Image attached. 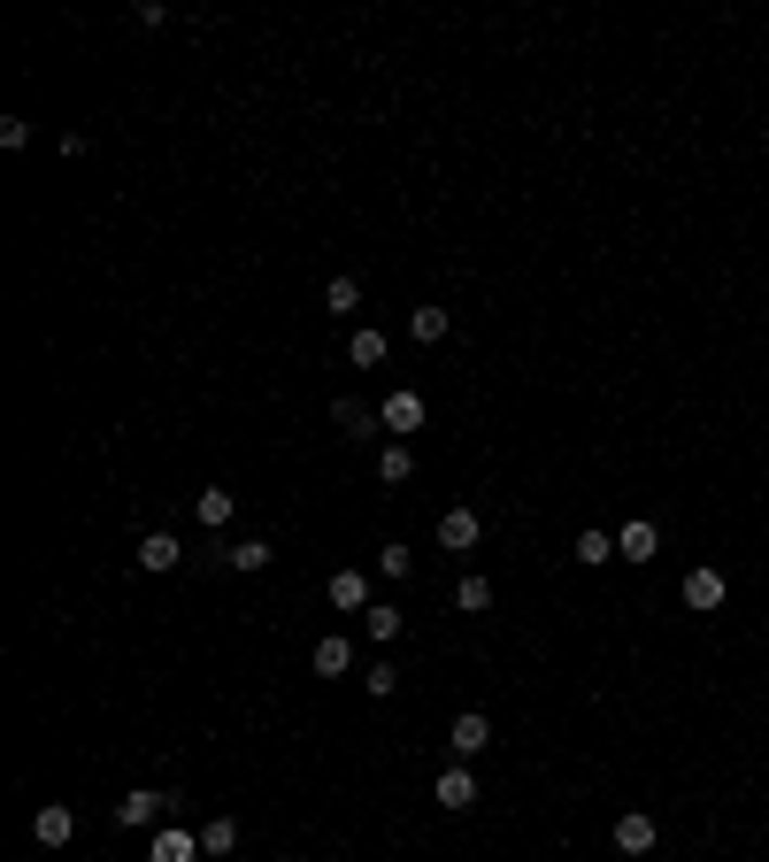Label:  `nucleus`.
I'll return each mask as SVG.
<instances>
[{
    "label": "nucleus",
    "instance_id": "1",
    "mask_svg": "<svg viewBox=\"0 0 769 862\" xmlns=\"http://www.w3.org/2000/svg\"><path fill=\"white\" fill-rule=\"evenodd\" d=\"M331 609H347V617H370L377 609V570H331Z\"/></svg>",
    "mask_w": 769,
    "mask_h": 862
},
{
    "label": "nucleus",
    "instance_id": "2",
    "mask_svg": "<svg viewBox=\"0 0 769 862\" xmlns=\"http://www.w3.org/2000/svg\"><path fill=\"white\" fill-rule=\"evenodd\" d=\"M169 809H178V794H162V786H131V794L116 801V824H131V832H146V824H162Z\"/></svg>",
    "mask_w": 769,
    "mask_h": 862
},
{
    "label": "nucleus",
    "instance_id": "3",
    "mask_svg": "<svg viewBox=\"0 0 769 862\" xmlns=\"http://www.w3.org/2000/svg\"><path fill=\"white\" fill-rule=\"evenodd\" d=\"M447 747H454V762H477V755L492 747V717H485V709H462V717L447 724Z\"/></svg>",
    "mask_w": 769,
    "mask_h": 862
},
{
    "label": "nucleus",
    "instance_id": "4",
    "mask_svg": "<svg viewBox=\"0 0 769 862\" xmlns=\"http://www.w3.org/2000/svg\"><path fill=\"white\" fill-rule=\"evenodd\" d=\"M423 416H432V408H423V393H408V385L377 401V423H385V431H400V440H408V431H423Z\"/></svg>",
    "mask_w": 769,
    "mask_h": 862
},
{
    "label": "nucleus",
    "instance_id": "5",
    "mask_svg": "<svg viewBox=\"0 0 769 862\" xmlns=\"http://www.w3.org/2000/svg\"><path fill=\"white\" fill-rule=\"evenodd\" d=\"M432 801H439V809H454V816H462V809H477V770H470V762L439 770V786H432Z\"/></svg>",
    "mask_w": 769,
    "mask_h": 862
},
{
    "label": "nucleus",
    "instance_id": "6",
    "mask_svg": "<svg viewBox=\"0 0 769 862\" xmlns=\"http://www.w3.org/2000/svg\"><path fill=\"white\" fill-rule=\"evenodd\" d=\"M477 532H485V524H477V508H447V516H439V547H447V555H470Z\"/></svg>",
    "mask_w": 769,
    "mask_h": 862
},
{
    "label": "nucleus",
    "instance_id": "7",
    "mask_svg": "<svg viewBox=\"0 0 769 862\" xmlns=\"http://www.w3.org/2000/svg\"><path fill=\"white\" fill-rule=\"evenodd\" d=\"M131 562H139V570H154V578H162V570H178V562H185V547H178V532H146V540H139V555H131Z\"/></svg>",
    "mask_w": 769,
    "mask_h": 862
},
{
    "label": "nucleus",
    "instance_id": "8",
    "mask_svg": "<svg viewBox=\"0 0 769 862\" xmlns=\"http://www.w3.org/2000/svg\"><path fill=\"white\" fill-rule=\"evenodd\" d=\"M193 854H201V832H185V824H162L146 847V862H193Z\"/></svg>",
    "mask_w": 769,
    "mask_h": 862
},
{
    "label": "nucleus",
    "instance_id": "9",
    "mask_svg": "<svg viewBox=\"0 0 769 862\" xmlns=\"http://www.w3.org/2000/svg\"><path fill=\"white\" fill-rule=\"evenodd\" d=\"M31 839H39V847H69V839H77V816H69L62 801H47V809L31 816Z\"/></svg>",
    "mask_w": 769,
    "mask_h": 862
},
{
    "label": "nucleus",
    "instance_id": "10",
    "mask_svg": "<svg viewBox=\"0 0 769 862\" xmlns=\"http://www.w3.org/2000/svg\"><path fill=\"white\" fill-rule=\"evenodd\" d=\"M685 609H723V570H685Z\"/></svg>",
    "mask_w": 769,
    "mask_h": 862
},
{
    "label": "nucleus",
    "instance_id": "11",
    "mask_svg": "<svg viewBox=\"0 0 769 862\" xmlns=\"http://www.w3.org/2000/svg\"><path fill=\"white\" fill-rule=\"evenodd\" d=\"M231 500H239L231 485H201V493H193V516H201L208 532H223V524H231Z\"/></svg>",
    "mask_w": 769,
    "mask_h": 862
},
{
    "label": "nucleus",
    "instance_id": "12",
    "mask_svg": "<svg viewBox=\"0 0 769 862\" xmlns=\"http://www.w3.org/2000/svg\"><path fill=\"white\" fill-rule=\"evenodd\" d=\"M223 562H231L239 578H254V570H270V562H278V547H270V540H231Z\"/></svg>",
    "mask_w": 769,
    "mask_h": 862
},
{
    "label": "nucleus",
    "instance_id": "13",
    "mask_svg": "<svg viewBox=\"0 0 769 862\" xmlns=\"http://www.w3.org/2000/svg\"><path fill=\"white\" fill-rule=\"evenodd\" d=\"M447 331H454V316H447V308H408V339H415V347H439Z\"/></svg>",
    "mask_w": 769,
    "mask_h": 862
},
{
    "label": "nucleus",
    "instance_id": "14",
    "mask_svg": "<svg viewBox=\"0 0 769 862\" xmlns=\"http://www.w3.org/2000/svg\"><path fill=\"white\" fill-rule=\"evenodd\" d=\"M308 662H316V677H347L355 670V639H316Z\"/></svg>",
    "mask_w": 769,
    "mask_h": 862
},
{
    "label": "nucleus",
    "instance_id": "15",
    "mask_svg": "<svg viewBox=\"0 0 769 862\" xmlns=\"http://www.w3.org/2000/svg\"><path fill=\"white\" fill-rule=\"evenodd\" d=\"M654 547H662V532L646 524V516H639V524H624V532H616V555H624V562H646Z\"/></svg>",
    "mask_w": 769,
    "mask_h": 862
},
{
    "label": "nucleus",
    "instance_id": "16",
    "mask_svg": "<svg viewBox=\"0 0 769 862\" xmlns=\"http://www.w3.org/2000/svg\"><path fill=\"white\" fill-rule=\"evenodd\" d=\"M377 478H385V485H408V478H415V447H408V440H393V447L377 455Z\"/></svg>",
    "mask_w": 769,
    "mask_h": 862
},
{
    "label": "nucleus",
    "instance_id": "17",
    "mask_svg": "<svg viewBox=\"0 0 769 862\" xmlns=\"http://www.w3.org/2000/svg\"><path fill=\"white\" fill-rule=\"evenodd\" d=\"M616 847H624V854H646V847H654V816H639V809L616 816Z\"/></svg>",
    "mask_w": 769,
    "mask_h": 862
},
{
    "label": "nucleus",
    "instance_id": "18",
    "mask_svg": "<svg viewBox=\"0 0 769 862\" xmlns=\"http://www.w3.org/2000/svg\"><path fill=\"white\" fill-rule=\"evenodd\" d=\"M585 570H601V562H616V532H577V547H569Z\"/></svg>",
    "mask_w": 769,
    "mask_h": 862
},
{
    "label": "nucleus",
    "instance_id": "19",
    "mask_svg": "<svg viewBox=\"0 0 769 862\" xmlns=\"http://www.w3.org/2000/svg\"><path fill=\"white\" fill-rule=\"evenodd\" d=\"M400 624H408V617H400V609H393V600H377V609H370V617H362V632H370V639H377V647H393V639H400Z\"/></svg>",
    "mask_w": 769,
    "mask_h": 862
},
{
    "label": "nucleus",
    "instance_id": "20",
    "mask_svg": "<svg viewBox=\"0 0 769 862\" xmlns=\"http://www.w3.org/2000/svg\"><path fill=\"white\" fill-rule=\"evenodd\" d=\"M239 847V816H208L201 824V854H231Z\"/></svg>",
    "mask_w": 769,
    "mask_h": 862
},
{
    "label": "nucleus",
    "instance_id": "21",
    "mask_svg": "<svg viewBox=\"0 0 769 862\" xmlns=\"http://www.w3.org/2000/svg\"><path fill=\"white\" fill-rule=\"evenodd\" d=\"M331 423H338V431H355V440H370V431H377V416H370L362 401H331Z\"/></svg>",
    "mask_w": 769,
    "mask_h": 862
},
{
    "label": "nucleus",
    "instance_id": "22",
    "mask_svg": "<svg viewBox=\"0 0 769 862\" xmlns=\"http://www.w3.org/2000/svg\"><path fill=\"white\" fill-rule=\"evenodd\" d=\"M323 308H331V316H355V308H362V286H355V278H331V286H323Z\"/></svg>",
    "mask_w": 769,
    "mask_h": 862
},
{
    "label": "nucleus",
    "instance_id": "23",
    "mask_svg": "<svg viewBox=\"0 0 769 862\" xmlns=\"http://www.w3.org/2000/svg\"><path fill=\"white\" fill-rule=\"evenodd\" d=\"M454 609H470V617H485V609H492V585H485L477 570H470V578L454 585Z\"/></svg>",
    "mask_w": 769,
    "mask_h": 862
},
{
    "label": "nucleus",
    "instance_id": "24",
    "mask_svg": "<svg viewBox=\"0 0 769 862\" xmlns=\"http://www.w3.org/2000/svg\"><path fill=\"white\" fill-rule=\"evenodd\" d=\"M347 355H355V370H377V363H385V331H370V324H362Z\"/></svg>",
    "mask_w": 769,
    "mask_h": 862
},
{
    "label": "nucleus",
    "instance_id": "25",
    "mask_svg": "<svg viewBox=\"0 0 769 862\" xmlns=\"http://www.w3.org/2000/svg\"><path fill=\"white\" fill-rule=\"evenodd\" d=\"M408 570H415V555H408L400 540H385V547H377V578H393V585H400Z\"/></svg>",
    "mask_w": 769,
    "mask_h": 862
},
{
    "label": "nucleus",
    "instance_id": "26",
    "mask_svg": "<svg viewBox=\"0 0 769 862\" xmlns=\"http://www.w3.org/2000/svg\"><path fill=\"white\" fill-rule=\"evenodd\" d=\"M362 685H370L377 701H393V694H400V670H393V662H370V670H362Z\"/></svg>",
    "mask_w": 769,
    "mask_h": 862
},
{
    "label": "nucleus",
    "instance_id": "27",
    "mask_svg": "<svg viewBox=\"0 0 769 862\" xmlns=\"http://www.w3.org/2000/svg\"><path fill=\"white\" fill-rule=\"evenodd\" d=\"M0 147H31V124L24 116H0Z\"/></svg>",
    "mask_w": 769,
    "mask_h": 862
},
{
    "label": "nucleus",
    "instance_id": "28",
    "mask_svg": "<svg viewBox=\"0 0 769 862\" xmlns=\"http://www.w3.org/2000/svg\"><path fill=\"white\" fill-rule=\"evenodd\" d=\"M16 862H24V854H16Z\"/></svg>",
    "mask_w": 769,
    "mask_h": 862
}]
</instances>
